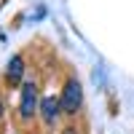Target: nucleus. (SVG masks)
<instances>
[{"label":"nucleus","mask_w":134,"mask_h":134,"mask_svg":"<svg viewBox=\"0 0 134 134\" xmlns=\"http://www.w3.org/2000/svg\"><path fill=\"white\" fill-rule=\"evenodd\" d=\"M59 105H62V113L64 115H75L78 110H81V105H83V88H81V83H78L75 78H70V81L64 83L62 97H59Z\"/></svg>","instance_id":"1"},{"label":"nucleus","mask_w":134,"mask_h":134,"mask_svg":"<svg viewBox=\"0 0 134 134\" xmlns=\"http://www.w3.org/2000/svg\"><path fill=\"white\" fill-rule=\"evenodd\" d=\"M40 107V99H38V83L35 81H27L24 86H21V99H19V115L30 121L32 115L38 113Z\"/></svg>","instance_id":"2"},{"label":"nucleus","mask_w":134,"mask_h":134,"mask_svg":"<svg viewBox=\"0 0 134 134\" xmlns=\"http://www.w3.org/2000/svg\"><path fill=\"white\" fill-rule=\"evenodd\" d=\"M38 110H40L43 121H46V126H54V124L59 121V115H62V105H59L57 97H43Z\"/></svg>","instance_id":"3"},{"label":"nucleus","mask_w":134,"mask_h":134,"mask_svg":"<svg viewBox=\"0 0 134 134\" xmlns=\"http://www.w3.org/2000/svg\"><path fill=\"white\" fill-rule=\"evenodd\" d=\"M21 75H24V59L19 57V54H14V57L8 59V67H5V78H8V83H19L21 81Z\"/></svg>","instance_id":"4"},{"label":"nucleus","mask_w":134,"mask_h":134,"mask_svg":"<svg viewBox=\"0 0 134 134\" xmlns=\"http://www.w3.org/2000/svg\"><path fill=\"white\" fill-rule=\"evenodd\" d=\"M64 134H78V129H75V126H67V129H64Z\"/></svg>","instance_id":"5"},{"label":"nucleus","mask_w":134,"mask_h":134,"mask_svg":"<svg viewBox=\"0 0 134 134\" xmlns=\"http://www.w3.org/2000/svg\"><path fill=\"white\" fill-rule=\"evenodd\" d=\"M0 115H3V105H0Z\"/></svg>","instance_id":"6"}]
</instances>
